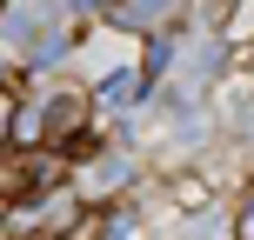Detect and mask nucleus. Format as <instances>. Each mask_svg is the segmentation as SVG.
<instances>
[{
	"label": "nucleus",
	"instance_id": "nucleus-1",
	"mask_svg": "<svg viewBox=\"0 0 254 240\" xmlns=\"http://www.w3.org/2000/svg\"><path fill=\"white\" fill-rule=\"evenodd\" d=\"M0 27H7V47L27 53V67H54L67 53V40H74V27H67V7H20V13H0Z\"/></svg>",
	"mask_w": 254,
	"mask_h": 240
},
{
	"label": "nucleus",
	"instance_id": "nucleus-2",
	"mask_svg": "<svg viewBox=\"0 0 254 240\" xmlns=\"http://www.w3.org/2000/svg\"><path fill=\"white\" fill-rule=\"evenodd\" d=\"M94 100L87 94H54L40 107V147H94Z\"/></svg>",
	"mask_w": 254,
	"mask_h": 240
},
{
	"label": "nucleus",
	"instance_id": "nucleus-3",
	"mask_svg": "<svg viewBox=\"0 0 254 240\" xmlns=\"http://www.w3.org/2000/svg\"><path fill=\"white\" fill-rule=\"evenodd\" d=\"M181 0H107V20L121 27V34H161L167 20H174Z\"/></svg>",
	"mask_w": 254,
	"mask_h": 240
},
{
	"label": "nucleus",
	"instance_id": "nucleus-4",
	"mask_svg": "<svg viewBox=\"0 0 254 240\" xmlns=\"http://www.w3.org/2000/svg\"><path fill=\"white\" fill-rule=\"evenodd\" d=\"M13 120H20V94H13V87H0V153L13 147Z\"/></svg>",
	"mask_w": 254,
	"mask_h": 240
},
{
	"label": "nucleus",
	"instance_id": "nucleus-5",
	"mask_svg": "<svg viewBox=\"0 0 254 240\" xmlns=\"http://www.w3.org/2000/svg\"><path fill=\"white\" fill-rule=\"evenodd\" d=\"M234 240H254V187H248V200L234 207Z\"/></svg>",
	"mask_w": 254,
	"mask_h": 240
},
{
	"label": "nucleus",
	"instance_id": "nucleus-6",
	"mask_svg": "<svg viewBox=\"0 0 254 240\" xmlns=\"http://www.w3.org/2000/svg\"><path fill=\"white\" fill-rule=\"evenodd\" d=\"M7 214H13V200H0V220H7Z\"/></svg>",
	"mask_w": 254,
	"mask_h": 240
},
{
	"label": "nucleus",
	"instance_id": "nucleus-7",
	"mask_svg": "<svg viewBox=\"0 0 254 240\" xmlns=\"http://www.w3.org/2000/svg\"><path fill=\"white\" fill-rule=\"evenodd\" d=\"M248 80H254V47H248Z\"/></svg>",
	"mask_w": 254,
	"mask_h": 240
},
{
	"label": "nucleus",
	"instance_id": "nucleus-8",
	"mask_svg": "<svg viewBox=\"0 0 254 240\" xmlns=\"http://www.w3.org/2000/svg\"><path fill=\"white\" fill-rule=\"evenodd\" d=\"M0 13H7V0H0Z\"/></svg>",
	"mask_w": 254,
	"mask_h": 240
}]
</instances>
